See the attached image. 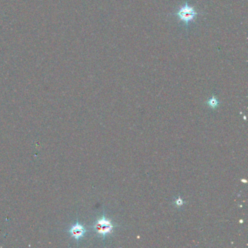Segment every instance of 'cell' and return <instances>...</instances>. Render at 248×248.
<instances>
[{
    "mask_svg": "<svg viewBox=\"0 0 248 248\" xmlns=\"http://www.w3.org/2000/svg\"><path fill=\"white\" fill-rule=\"evenodd\" d=\"M176 15L179 18L180 21L184 23L185 25L188 26L190 22L194 20L195 18H197L198 12L193 7L190 6L186 2L179 8V10L176 13Z\"/></svg>",
    "mask_w": 248,
    "mask_h": 248,
    "instance_id": "6da1fadb",
    "label": "cell"
},
{
    "mask_svg": "<svg viewBox=\"0 0 248 248\" xmlns=\"http://www.w3.org/2000/svg\"><path fill=\"white\" fill-rule=\"evenodd\" d=\"M93 228L99 235L105 238L106 235L111 233L113 228H114V225L111 223L109 220H107L105 218L104 215H103L101 218L95 221Z\"/></svg>",
    "mask_w": 248,
    "mask_h": 248,
    "instance_id": "7a4b0ae2",
    "label": "cell"
},
{
    "mask_svg": "<svg viewBox=\"0 0 248 248\" xmlns=\"http://www.w3.org/2000/svg\"><path fill=\"white\" fill-rule=\"evenodd\" d=\"M68 232H69L71 236L74 239H75L77 242H79L85 236V234L87 233V229L83 225L79 223V222L77 220L76 221L75 223L73 224L70 227V228L68 229Z\"/></svg>",
    "mask_w": 248,
    "mask_h": 248,
    "instance_id": "3957f363",
    "label": "cell"
},
{
    "mask_svg": "<svg viewBox=\"0 0 248 248\" xmlns=\"http://www.w3.org/2000/svg\"><path fill=\"white\" fill-rule=\"evenodd\" d=\"M207 103L208 104V106L212 109H216V108H218V106H219V102L215 98V96H212L210 99H209V100L207 101Z\"/></svg>",
    "mask_w": 248,
    "mask_h": 248,
    "instance_id": "277c9868",
    "label": "cell"
},
{
    "mask_svg": "<svg viewBox=\"0 0 248 248\" xmlns=\"http://www.w3.org/2000/svg\"><path fill=\"white\" fill-rule=\"evenodd\" d=\"M176 205L178 206V207H180V206H182L183 204V200L182 199L180 198V197H179L178 198L176 199Z\"/></svg>",
    "mask_w": 248,
    "mask_h": 248,
    "instance_id": "5b68a950",
    "label": "cell"
},
{
    "mask_svg": "<svg viewBox=\"0 0 248 248\" xmlns=\"http://www.w3.org/2000/svg\"><path fill=\"white\" fill-rule=\"evenodd\" d=\"M242 182H244V183H246V182H247V180H244V179H242Z\"/></svg>",
    "mask_w": 248,
    "mask_h": 248,
    "instance_id": "8992f818",
    "label": "cell"
},
{
    "mask_svg": "<svg viewBox=\"0 0 248 248\" xmlns=\"http://www.w3.org/2000/svg\"><path fill=\"white\" fill-rule=\"evenodd\" d=\"M239 222H240V223H243V221H242V220H240V221H239Z\"/></svg>",
    "mask_w": 248,
    "mask_h": 248,
    "instance_id": "52a82bcc",
    "label": "cell"
}]
</instances>
